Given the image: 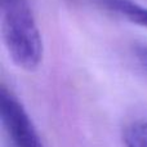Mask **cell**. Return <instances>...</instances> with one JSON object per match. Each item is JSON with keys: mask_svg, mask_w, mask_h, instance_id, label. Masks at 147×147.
Listing matches in <instances>:
<instances>
[{"mask_svg": "<svg viewBox=\"0 0 147 147\" xmlns=\"http://www.w3.org/2000/svg\"><path fill=\"white\" fill-rule=\"evenodd\" d=\"M1 36L12 62L35 71L43 59V39L28 0H0Z\"/></svg>", "mask_w": 147, "mask_h": 147, "instance_id": "obj_1", "label": "cell"}, {"mask_svg": "<svg viewBox=\"0 0 147 147\" xmlns=\"http://www.w3.org/2000/svg\"><path fill=\"white\" fill-rule=\"evenodd\" d=\"M0 119L7 147H44L22 103L5 86L0 90Z\"/></svg>", "mask_w": 147, "mask_h": 147, "instance_id": "obj_2", "label": "cell"}, {"mask_svg": "<svg viewBox=\"0 0 147 147\" xmlns=\"http://www.w3.org/2000/svg\"><path fill=\"white\" fill-rule=\"evenodd\" d=\"M107 10L147 28V8L133 0H99Z\"/></svg>", "mask_w": 147, "mask_h": 147, "instance_id": "obj_3", "label": "cell"}, {"mask_svg": "<svg viewBox=\"0 0 147 147\" xmlns=\"http://www.w3.org/2000/svg\"><path fill=\"white\" fill-rule=\"evenodd\" d=\"M124 143L127 147H147V123L136 121L124 130Z\"/></svg>", "mask_w": 147, "mask_h": 147, "instance_id": "obj_4", "label": "cell"}, {"mask_svg": "<svg viewBox=\"0 0 147 147\" xmlns=\"http://www.w3.org/2000/svg\"><path fill=\"white\" fill-rule=\"evenodd\" d=\"M136 54H137L140 62L147 69V47L146 45H141L136 49Z\"/></svg>", "mask_w": 147, "mask_h": 147, "instance_id": "obj_5", "label": "cell"}]
</instances>
